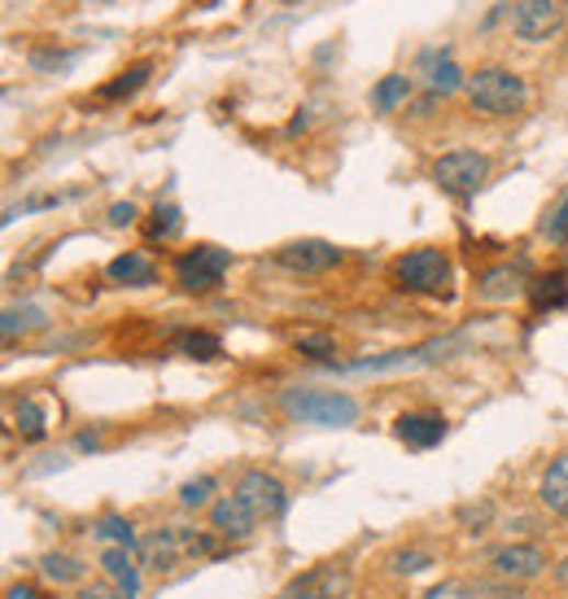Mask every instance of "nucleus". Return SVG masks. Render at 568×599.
Returning <instances> with one entry per match:
<instances>
[{
	"label": "nucleus",
	"instance_id": "1",
	"mask_svg": "<svg viewBox=\"0 0 568 599\" xmlns=\"http://www.w3.org/2000/svg\"><path fill=\"white\" fill-rule=\"evenodd\" d=\"M281 407L302 425H323V429H345L359 420V403L341 389H315V385H293L281 394Z\"/></svg>",
	"mask_w": 568,
	"mask_h": 599
},
{
	"label": "nucleus",
	"instance_id": "2",
	"mask_svg": "<svg viewBox=\"0 0 568 599\" xmlns=\"http://www.w3.org/2000/svg\"><path fill=\"white\" fill-rule=\"evenodd\" d=\"M468 101H473L481 114L508 118V114H521V110H525V101H530V83H525L516 70L481 66L477 75H468Z\"/></svg>",
	"mask_w": 568,
	"mask_h": 599
},
{
	"label": "nucleus",
	"instance_id": "3",
	"mask_svg": "<svg viewBox=\"0 0 568 599\" xmlns=\"http://www.w3.org/2000/svg\"><path fill=\"white\" fill-rule=\"evenodd\" d=\"M193 556H219V543L211 534H197V530H154L136 543V561L145 569H175L180 561H193Z\"/></svg>",
	"mask_w": 568,
	"mask_h": 599
},
{
	"label": "nucleus",
	"instance_id": "4",
	"mask_svg": "<svg viewBox=\"0 0 568 599\" xmlns=\"http://www.w3.org/2000/svg\"><path fill=\"white\" fill-rule=\"evenodd\" d=\"M394 281H398V290H407V294H446V285H451V259H446V250H438V246L407 250V255L394 263Z\"/></svg>",
	"mask_w": 568,
	"mask_h": 599
},
{
	"label": "nucleus",
	"instance_id": "5",
	"mask_svg": "<svg viewBox=\"0 0 568 599\" xmlns=\"http://www.w3.org/2000/svg\"><path fill=\"white\" fill-rule=\"evenodd\" d=\"M433 180L442 193L451 197H473L486 180H490V158L477 154V149H455V154H442L433 162Z\"/></svg>",
	"mask_w": 568,
	"mask_h": 599
},
{
	"label": "nucleus",
	"instance_id": "6",
	"mask_svg": "<svg viewBox=\"0 0 568 599\" xmlns=\"http://www.w3.org/2000/svg\"><path fill=\"white\" fill-rule=\"evenodd\" d=\"M232 268V255L219 246H197L175 259V281L184 294H211L224 285V272Z\"/></svg>",
	"mask_w": 568,
	"mask_h": 599
},
{
	"label": "nucleus",
	"instance_id": "7",
	"mask_svg": "<svg viewBox=\"0 0 568 599\" xmlns=\"http://www.w3.org/2000/svg\"><path fill=\"white\" fill-rule=\"evenodd\" d=\"M232 495H237L259 521H276L284 508H288V490L281 486V477H272V473H263V468L241 473V482H237Z\"/></svg>",
	"mask_w": 568,
	"mask_h": 599
},
{
	"label": "nucleus",
	"instance_id": "8",
	"mask_svg": "<svg viewBox=\"0 0 568 599\" xmlns=\"http://www.w3.org/2000/svg\"><path fill=\"white\" fill-rule=\"evenodd\" d=\"M490 565L503 583H534L547 569V552L538 543H503L490 552Z\"/></svg>",
	"mask_w": 568,
	"mask_h": 599
},
{
	"label": "nucleus",
	"instance_id": "9",
	"mask_svg": "<svg viewBox=\"0 0 568 599\" xmlns=\"http://www.w3.org/2000/svg\"><path fill=\"white\" fill-rule=\"evenodd\" d=\"M512 31L525 44H543L560 31V4L556 0H516L512 4Z\"/></svg>",
	"mask_w": 568,
	"mask_h": 599
},
{
	"label": "nucleus",
	"instance_id": "10",
	"mask_svg": "<svg viewBox=\"0 0 568 599\" xmlns=\"http://www.w3.org/2000/svg\"><path fill=\"white\" fill-rule=\"evenodd\" d=\"M350 574L345 569H337V565H315V569H306L302 578H293L288 587H284V599H345L350 596Z\"/></svg>",
	"mask_w": 568,
	"mask_h": 599
},
{
	"label": "nucleus",
	"instance_id": "11",
	"mask_svg": "<svg viewBox=\"0 0 568 599\" xmlns=\"http://www.w3.org/2000/svg\"><path fill=\"white\" fill-rule=\"evenodd\" d=\"M394 433H398V442L411 447V451H433V447L446 438V420H442L438 411H402V416L394 420Z\"/></svg>",
	"mask_w": 568,
	"mask_h": 599
},
{
	"label": "nucleus",
	"instance_id": "12",
	"mask_svg": "<svg viewBox=\"0 0 568 599\" xmlns=\"http://www.w3.org/2000/svg\"><path fill=\"white\" fill-rule=\"evenodd\" d=\"M276 263H284L288 272H328V268H337L341 263V250L337 246H328V241H288L276 250Z\"/></svg>",
	"mask_w": 568,
	"mask_h": 599
},
{
	"label": "nucleus",
	"instance_id": "13",
	"mask_svg": "<svg viewBox=\"0 0 568 599\" xmlns=\"http://www.w3.org/2000/svg\"><path fill=\"white\" fill-rule=\"evenodd\" d=\"M211 525H215V534H224V539H250L254 525H259V517H254L237 495H224V499L211 504Z\"/></svg>",
	"mask_w": 568,
	"mask_h": 599
},
{
	"label": "nucleus",
	"instance_id": "14",
	"mask_svg": "<svg viewBox=\"0 0 568 599\" xmlns=\"http://www.w3.org/2000/svg\"><path fill=\"white\" fill-rule=\"evenodd\" d=\"M420 75H424V83H429L433 92H455V88H468V79H464V70H459V61H455L451 53H438V48H424V53H420Z\"/></svg>",
	"mask_w": 568,
	"mask_h": 599
},
{
	"label": "nucleus",
	"instance_id": "15",
	"mask_svg": "<svg viewBox=\"0 0 568 599\" xmlns=\"http://www.w3.org/2000/svg\"><path fill=\"white\" fill-rule=\"evenodd\" d=\"M105 272H110V281H114V285H132V290H145V285H154V281H158L154 263H149L145 255H136V250L118 255V259H114Z\"/></svg>",
	"mask_w": 568,
	"mask_h": 599
},
{
	"label": "nucleus",
	"instance_id": "16",
	"mask_svg": "<svg viewBox=\"0 0 568 599\" xmlns=\"http://www.w3.org/2000/svg\"><path fill=\"white\" fill-rule=\"evenodd\" d=\"M101 565H105V574L114 578V587L123 591V599L140 596V569H136V561L127 556V547H110V552L101 556Z\"/></svg>",
	"mask_w": 568,
	"mask_h": 599
},
{
	"label": "nucleus",
	"instance_id": "17",
	"mask_svg": "<svg viewBox=\"0 0 568 599\" xmlns=\"http://www.w3.org/2000/svg\"><path fill=\"white\" fill-rule=\"evenodd\" d=\"M538 495H543V504H547L556 517H568V455H560V460L547 468Z\"/></svg>",
	"mask_w": 568,
	"mask_h": 599
},
{
	"label": "nucleus",
	"instance_id": "18",
	"mask_svg": "<svg viewBox=\"0 0 568 599\" xmlns=\"http://www.w3.org/2000/svg\"><path fill=\"white\" fill-rule=\"evenodd\" d=\"M149 75H154V61H136V66H127L118 79H110L96 97L101 101H123V97H132V92H140L145 83H149Z\"/></svg>",
	"mask_w": 568,
	"mask_h": 599
},
{
	"label": "nucleus",
	"instance_id": "19",
	"mask_svg": "<svg viewBox=\"0 0 568 599\" xmlns=\"http://www.w3.org/2000/svg\"><path fill=\"white\" fill-rule=\"evenodd\" d=\"M175 350H180V354H189V359H202V363H211V359H219V354H224V341H219L215 332L184 328V332H175Z\"/></svg>",
	"mask_w": 568,
	"mask_h": 599
},
{
	"label": "nucleus",
	"instance_id": "20",
	"mask_svg": "<svg viewBox=\"0 0 568 599\" xmlns=\"http://www.w3.org/2000/svg\"><path fill=\"white\" fill-rule=\"evenodd\" d=\"M530 302H534L538 310H560V306H568V276H560V272L538 276V281L530 285Z\"/></svg>",
	"mask_w": 568,
	"mask_h": 599
},
{
	"label": "nucleus",
	"instance_id": "21",
	"mask_svg": "<svg viewBox=\"0 0 568 599\" xmlns=\"http://www.w3.org/2000/svg\"><path fill=\"white\" fill-rule=\"evenodd\" d=\"M48 324V315H44V306H35V302H22V306H4V337H18V332H35V328H44Z\"/></svg>",
	"mask_w": 568,
	"mask_h": 599
},
{
	"label": "nucleus",
	"instance_id": "22",
	"mask_svg": "<svg viewBox=\"0 0 568 599\" xmlns=\"http://www.w3.org/2000/svg\"><path fill=\"white\" fill-rule=\"evenodd\" d=\"M39 574H44L48 583H57V587H66V583H83V565H79L75 556H61V552H48V556L39 561Z\"/></svg>",
	"mask_w": 568,
	"mask_h": 599
},
{
	"label": "nucleus",
	"instance_id": "23",
	"mask_svg": "<svg viewBox=\"0 0 568 599\" xmlns=\"http://www.w3.org/2000/svg\"><path fill=\"white\" fill-rule=\"evenodd\" d=\"M516 290H521V272H516V268H495V272L481 276V298L503 302V298H512Z\"/></svg>",
	"mask_w": 568,
	"mask_h": 599
},
{
	"label": "nucleus",
	"instance_id": "24",
	"mask_svg": "<svg viewBox=\"0 0 568 599\" xmlns=\"http://www.w3.org/2000/svg\"><path fill=\"white\" fill-rule=\"evenodd\" d=\"M13 425H18V433H22L26 442H44V433H48V420H44V411H39L31 398H22V403L13 407Z\"/></svg>",
	"mask_w": 568,
	"mask_h": 599
},
{
	"label": "nucleus",
	"instance_id": "25",
	"mask_svg": "<svg viewBox=\"0 0 568 599\" xmlns=\"http://www.w3.org/2000/svg\"><path fill=\"white\" fill-rule=\"evenodd\" d=\"M407 97H411V79H407V75H385V79L376 83V92H372L376 110H398Z\"/></svg>",
	"mask_w": 568,
	"mask_h": 599
},
{
	"label": "nucleus",
	"instance_id": "26",
	"mask_svg": "<svg viewBox=\"0 0 568 599\" xmlns=\"http://www.w3.org/2000/svg\"><path fill=\"white\" fill-rule=\"evenodd\" d=\"M219 490V482L211 477V473H202V477H193V482H184L180 486V504L189 508V512H197V508H211V495Z\"/></svg>",
	"mask_w": 568,
	"mask_h": 599
},
{
	"label": "nucleus",
	"instance_id": "27",
	"mask_svg": "<svg viewBox=\"0 0 568 599\" xmlns=\"http://www.w3.org/2000/svg\"><path fill=\"white\" fill-rule=\"evenodd\" d=\"M180 228H184V219H180V211H175L171 202H167V206L158 202V211H154V224H149V237H154V241H162V237H175Z\"/></svg>",
	"mask_w": 568,
	"mask_h": 599
},
{
	"label": "nucleus",
	"instance_id": "28",
	"mask_svg": "<svg viewBox=\"0 0 568 599\" xmlns=\"http://www.w3.org/2000/svg\"><path fill=\"white\" fill-rule=\"evenodd\" d=\"M96 539H110V543H118V547H136V543H140L123 517H101V521H96Z\"/></svg>",
	"mask_w": 568,
	"mask_h": 599
},
{
	"label": "nucleus",
	"instance_id": "29",
	"mask_svg": "<svg viewBox=\"0 0 568 599\" xmlns=\"http://www.w3.org/2000/svg\"><path fill=\"white\" fill-rule=\"evenodd\" d=\"M424 599H495L486 587H468V583H442V587H433Z\"/></svg>",
	"mask_w": 568,
	"mask_h": 599
},
{
	"label": "nucleus",
	"instance_id": "30",
	"mask_svg": "<svg viewBox=\"0 0 568 599\" xmlns=\"http://www.w3.org/2000/svg\"><path fill=\"white\" fill-rule=\"evenodd\" d=\"M75 61V53H53V48H35L31 53V66L35 70H61V66H70Z\"/></svg>",
	"mask_w": 568,
	"mask_h": 599
},
{
	"label": "nucleus",
	"instance_id": "31",
	"mask_svg": "<svg viewBox=\"0 0 568 599\" xmlns=\"http://www.w3.org/2000/svg\"><path fill=\"white\" fill-rule=\"evenodd\" d=\"M543 237H547V241H556V246H560V241L568 237V197L560 202V206H556V215L543 224Z\"/></svg>",
	"mask_w": 568,
	"mask_h": 599
},
{
	"label": "nucleus",
	"instance_id": "32",
	"mask_svg": "<svg viewBox=\"0 0 568 599\" xmlns=\"http://www.w3.org/2000/svg\"><path fill=\"white\" fill-rule=\"evenodd\" d=\"M429 565H433L429 552H398V556H394V569H398V574H420V569H429Z\"/></svg>",
	"mask_w": 568,
	"mask_h": 599
},
{
	"label": "nucleus",
	"instance_id": "33",
	"mask_svg": "<svg viewBox=\"0 0 568 599\" xmlns=\"http://www.w3.org/2000/svg\"><path fill=\"white\" fill-rule=\"evenodd\" d=\"M297 350L310 354V359H328L332 354V337H319V332L315 337H297Z\"/></svg>",
	"mask_w": 568,
	"mask_h": 599
},
{
	"label": "nucleus",
	"instance_id": "34",
	"mask_svg": "<svg viewBox=\"0 0 568 599\" xmlns=\"http://www.w3.org/2000/svg\"><path fill=\"white\" fill-rule=\"evenodd\" d=\"M110 224H114V228L136 224V206H132V202H114V206H110Z\"/></svg>",
	"mask_w": 568,
	"mask_h": 599
},
{
	"label": "nucleus",
	"instance_id": "35",
	"mask_svg": "<svg viewBox=\"0 0 568 599\" xmlns=\"http://www.w3.org/2000/svg\"><path fill=\"white\" fill-rule=\"evenodd\" d=\"M79 599H123V591H118V587H105V583H88V587L79 591Z\"/></svg>",
	"mask_w": 568,
	"mask_h": 599
},
{
	"label": "nucleus",
	"instance_id": "36",
	"mask_svg": "<svg viewBox=\"0 0 568 599\" xmlns=\"http://www.w3.org/2000/svg\"><path fill=\"white\" fill-rule=\"evenodd\" d=\"M490 512H495L490 504H477V508H473V504H464V508H459V517H464V521H477V525H486V521H490Z\"/></svg>",
	"mask_w": 568,
	"mask_h": 599
},
{
	"label": "nucleus",
	"instance_id": "37",
	"mask_svg": "<svg viewBox=\"0 0 568 599\" xmlns=\"http://www.w3.org/2000/svg\"><path fill=\"white\" fill-rule=\"evenodd\" d=\"M4 599H39V591H35L31 583H13V587L4 591Z\"/></svg>",
	"mask_w": 568,
	"mask_h": 599
},
{
	"label": "nucleus",
	"instance_id": "38",
	"mask_svg": "<svg viewBox=\"0 0 568 599\" xmlns=\"http://www.w3.org/2000/svg\"><path fill=\"white\" fill-rule=\"evenodd\" d=\"M556 578H560V583H565V587H568V556H565V561H560V569H556Z\"/></svg>",
	"mask_w": 568,
	"mask_h": 599
}]
</instances>
